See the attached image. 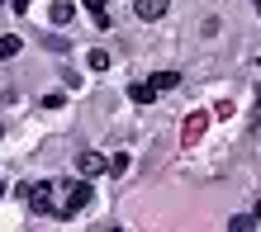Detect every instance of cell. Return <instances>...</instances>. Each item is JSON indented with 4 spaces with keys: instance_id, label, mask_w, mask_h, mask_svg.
I'll list each match as a JSON object with an SVG mask.
<instances>
[{
    "instance_id": "1",
    "label": "cell",
    "mask_w": 261,
    "mask_h": 232,
    "mask_svg": "<svg viewBox=\"0 0 261 232\" xmlns=\"http://www.w3.org/2000/svg\"><path fill=\"white\" fill-rule=\"evenodd\" d=\"M90 199H95V190H90V176H81V180H71L67 185V194H62V204H57V218H76Z\"/></svg>"
},
{
    "instance_id": "2",
    "label": "cell",
    "mask_w": 261,
    "mask_h": 232,
    "mask_svg": "<svg viewBox=\"0 0 261 232\" xmlns=\"http://www.w3.org/2000/svg\"><path fill=\"white\" fill-rule=\"evenodd\" d=\"M19 194L29 199V209H34V213H57V204H53V185H48V180H38V185H19Z\"/></svg>"
},
{
    "instance_id": "3",
    "label": "cell",
    "mask_w": 261,
    "mask_h": 232,
    "mask_svg": "<svg viewBox=\"0 0 261 232\" xmlns=\"http://www.w3.org/2000/svg\"><path fill=\"white\" fill-rule=\"evenodd\" d=\"M76 171L95 180V176H105V171H110V157H100V152H81V157H76Z\"/></svg>"
},
{
    "instance_id": "4",
    "label": "cell",
    "mask_w": 261,
    "mask_h": 232,
    "mask_svg": "<svg viewBox=\"0 0 261 232\" xmlns=\"http://www.w3.org/2000/svg\"><path fill=\"white\" fill-rule=\"evenodd\" d=\"M157 95H162V90L152 85V76H147V81H133V85H128V100H133V104H152Z\"/></svg>"
},
{
    "instance_id": "5",
    "label": "cell",
    "mask_w": 261,
    "mask_h": 232,
    "mask_svg": "<svg viewBox=\"0 0 261 232\" xmlns=\"http://www.w3.org/2000/svg\"><path fill=\"white\" fill-rule=\"evenodd\" d=\"M166 5H171V0H133V14L138 19H162Z\"/></svg>"
},
{
    "instance_id": "6",
    "label": "cell",
    "mask_w": 261,
    "mask_h": 232,
    "mask_svg": "<svg viewBox=\"0 0 261 232\" xmlns=\"http://www.w3.org/2000/svg\"><path fill=\"white\" fill-rule=\"evenodd\" d=\"M48 19H53L57 28H62V24H71V19H76V5H71V0H53V10H48Z\"/></svg>"
},
{
    "instance_id": "7",
    "label": "cell",
    "mask_w": 261,
    "mask_h": 232,
    "mask_svg": "<svg viewBox=\"0 0 261 232\" xmlns=\"http://www.w3.org/2000/svg\"><path fill=\"white\" fill-rule=\"evenodd\" d=\"M204 123H209V114H204V109L190 114V119H186V128H180V137H186V142H195V137L204 133Z\"/></svg>"
},
{
    "instance_id": "8",
    "label": "cell",
    "mask_w": 261,
    "mask_h": 232,
    "mask_svg": "<svg viewBox=\"0 0 261 232\" xmlns=\"http://www.w3.org/2000/svg\"><path fill=\"white\" fill-rule=\"evenodd\" d=\"M19 48H24V38H19V34H0V62L19 57Z\"/></svg>"
},
{
    "instance_id": "9",
    "label": "cell",
    "mask_w": 261,
    "mask_h": 232,
    "mask_svg": "<svg viewBox=\"0 0 261 232\" xmlns=\"http://www.w3.org/2000/svg\"><path fill=\"white\" fill-rule=\"evenodd\" d=\"M152 85H157V90H176L180 85V71H157V76H152Z\"/></svg>"
},
{
    "instance_id": "10",
    "label": "cell",
    "mask_w": 261,
    "mask_h": 232,
    "mask_svg": "<svg viewBox=\"0 0 261 232\" xmlns=\"http://www.w3.org/2000/svg\"><path fill=\"white\" fill-rule=\"evenodd\" d=\"M86 67H90V71H105V67H110V52H105V48H95V52L86 57Z\"/></svg>"
},
{
    "instance_id": "11",
    "label": "cell",
    "mask_w": 261,
    "mask_h": 232,
    "mask_svg": "<svg viewBox=\"0 0 261 232\" xmlns=\"http://www.w3.org/2000/svg\"><path fill=\"white\" fill-rule=\"evenodd\" d=\"M228 227H233V232H247V227H256V213H238V218H228Z\"/></svg>"
},
{
    "instance_id": "12",
    "label": "cell",
    "mask_w": 261,
    "mask_h": 232,
    "mask_svg": "<svg viewBox=\"0 0 261 232\" xmlns=\"http://www.w3.org/2000/svg\"><path fill=\"white\" fill-rule=\"evenodd\" d=\"M128 171V152H114L110 157V176H124Z\"/></svg>"
},
{
    "instance_id": "13",
    "label": "cell",
    "mask_w": 261,
    "mask_h": 232,
    "mask_svg": "<svg viewBox=\"0 0 261 232\" xmlns=\"http://www.w3.org/2000/svg\"><path fill=\"white\" fill-rule=\"evenodd\" d=\"M29 5H34V0H10V10H14V14H29Z\"/></svg>"
},
{
    "instance_id": "14",
    "label": "cell",
    "mask_w": 261,
    "mask_h": 232,
    "mask_svg": "<svg viewBox=\"0 0 261 232\" xmlns=\"http://www.w3.org/2000/svg\"><path fill=\"white\" fill-rule=\"evenodd\" d=\"M81 5H86L90 14H100V10H105V0H81Z\"/></svg>"
},
{
    "instance_id": "15",
    "label": "cell",
    "mask_w": 261,
    "mask_h": 232,
    "mask_svg": "<svg viewBox=\"0 0 261 232\" xmlns=\"http://www.w3.org/2000/svg\"><path fill=\"white\" fill-rule=\"evenodd\" d=\"M0 10H5V0H0Z\"/></svg>"
},
{
    "instance_id": "16",
    "label": "cell",
    "mask_w": 261,
    "mask_h": 232,
    "mask_svg": "<svg viewBox=\"0 0 261 232\" xmlns=\"http://www.w3.org/2000/svg\"><path fill=\"white\" fill-rule=\"evenodd\" d=\"M0 137H5V128H0Z\"/></svg>"
},
{
    "instance_id": "17",
    "label": "cell",
    "mask_w": 261,
    "mask_h": 232,
    "mask_svg": "<svg viewBox=\"0 0 261 232\" xmlns=\"http://www.w3.org/2000/svg\"><path fill=\"white\" fill-rule=\"evenodd\" d=\"M0 194H5V190H0Z\"/></svg>"
}]
</instances>
